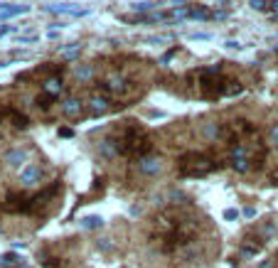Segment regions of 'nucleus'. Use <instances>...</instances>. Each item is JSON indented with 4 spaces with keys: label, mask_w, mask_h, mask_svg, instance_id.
Wrapping results in <instances>:
<instances>
[{
    "label": "nucleus",
    "mask_w": 278,
    "mask_h": 268,
    "mask_svg": "<svg viewBox=\"0 0 278 268\" xmlns=\"http://www.w3.org/2000/svg\"><path fill=\"white\" fill-rule=\"evenodd\" d=\"M111 140L116 143L118 155H126V158H148V152L153 150L150 136L140 128L138 123H133V120H128L126 126H121Z\"/></svg>",
    "instance_id": "obj_1"
},
{
    "label": "nucleus",
    "mask_w": 278,
    "mask_h": 268,
    "mask_svg": "<svg viewBox=\"0 0 278 268\" xmlns=\"http://www.w3.org/2000/svg\"><path fill=\"white\" fill-rule=\"evenodd\" d=\"M214 168H219V162H214V158L207 155V152H195L192 150V152H185V155L177 158V172L182 178H204Z\"/></svg>",
    "instance_id": "obj_2"
},
{
    "label": "nucleus",
    "mask_w": 278,
    "mask_h": 268,
    "mask_svg": "<svg viewBox=\"0 0 278 268\" xmlns=\"http://www.w3.org/2000/svg\"><path fill=\"white\" fill-rule=\"evenodd\" d=\"M231 168L236 172H249L251 170V152L249 146L241 143V146H231Z\"/></svg>",
    "instance_id": "obj_3"
},
{
    "label": "nucleus",
    "mask_w": 278,
    "mask_h": 268,
    "mask_svg": "<svg viewBox=\"0 0 278 268\" xmlns=\"http://www.w3.org/2000/svg\"><path fill=\"white\" fill-rule=\"evenodd\" d=\"M138 170L143 172V175L153 178V175H158V172L163 170V160H160V158H140Z\"/></svg>",
    "instance_id": "obj_4"
},
{
    "label": "nucleus",
    "mask_w": 278,
    "mask_h": 268,
    "mask_svg": "<svg viewBox=\"0 0 278 268\" xmlns=\"http://www.w3.org/2000/svg\"><path fill=\"white\" fill-rule=\"evenodd\" d=\"M42 178V170H40V165H28L23 172H20V182L25 184V187H32V184H37Z\"/></svg>",
    "instance_id": "obj_5"
},
{
    "label": "nucleus",
    "mask_w": 278,
    "mask_h": 268,
    "mask_svg": "<svg viewBox=\"0 0 278 268\" xmlns=\"http://www.w3.org/2000/svg\"><path fill=\"white\" fill-rule=\"evenodd\" d=\"M89 106H91L94 114H106V111L111 108V98H109L106 94H99V96H91Z\"/></svg>",
    "instance_id": "obj_6"
},
{
    "label": "nucleus",
    "mask_w": 278,
    "mask_h": 268,
    "mask_svg": "<svg viewBox=\"0 0 278 268\" xmlns=\"http://www.w3.org/2000/svg\"><path fill=\"white\" fill-rule=\"evenodd\" d=\"M62 114L69 116V118H77V116L82 114V101H79V98H67V101L62 104Z\"/></svg>",
    "instance_id": "obj_7"
},
{
    "label": "nucleus",
    "mask_w": 278,
    "mask_h": 268,
    "mask_svg": "<svg viewBox=\"0 0 278 268\" xmlns=\"http://www.w3.org/2000/svg\"><path fill=\"white\" fill-rule=\"evenodd\" d=\"M5 116L13 120V126H15V128H23V130H25V128L30 126L28 116H25V114H18L15 108H5Z\"/></svg>",
    "instance_id": "obj_8"
},
{
    "label": "nucleus",
    "mask_w": 278,
    "mask_h": 268,
    "mask_svg": "<svg viewBox=\"0 0 278 268\" xmlns=\"http://www.w3.org/2000/svg\"><path fill=\"white\" fill-rule=\"evenodd\" d=\"M187 15H190V18H197V20H209V18H214V12H212L209 8H204V5L187 8Z\"/></svg>",
    "instance_id": "obj_9"
},
{
    "label": "nucleus",
    "mask_w": 278,
    "mask_h": 268,
    "mask_svg": "<svg viewBox=\"0 0 278 268\" xmlns=\"http://www.w3.org/2000/svg\"><path fill=\"white\" fill-rule=\"evenodd\" d=\"M79 226L86 229V232H94V229H101V226H104V219L96 216V214H91V216H84L82 222H79Z\"/></svg>",
    "instance_id": "obj_10"
},
{
    "label": "nucleus",
    "mask_w": 278,
    "mask_h": 268,
    "mask_svg": "<svg viewBox=\"0 0 278 268\" xmlns=\"http://www.w3.org/2000/svg\"><path fill=\"white\" fill-rule=\"evenodd\" d=\"M5 162H8L10 168H20V165L25 162V150H10V152L5 155Z\"/></svg>",
    "instance_id": "obj_11"
},
{
    "label": "nucleus",
    "mask_w": 278,
    "mask_h": 268,
    "mask_svg": "<svg viewBox=\"0 0 278 268\" xmlns=\"http://www.w3.org/2000/svg\"><path fill=\"white\" fill-rule=\"evenodd\" d=\"M42 91H45V94H50V96H55V98H57V96H59V91H62V82L52 76V79H47V82L42 84Z\"/></svg>",
    "instance_id": "obj_12"
},
{
    "label": "nucleus",
    "mask_w": 278,
    "mask_h": 268,
    "mask_svg": "<svg viewBox=\"0 0 278 268\" xmlns=\"http://www.w3.org/2000/svg\"><path fill=\"white\" fill-rule=\"evenodd\" d=\"M20 261H23V258H18L15 254H5V256L0 258V266L3 268H20Z\"/></svg>",
    "instance_id": "obj_13"
},
{
    "label": "nucleus",
    "mask_w": 278,
    "mask_h": 268,
    "mask_svg": "<svg viewBox=\"0 0 278 268\" xmlns=\"http://www.w3.org/2000/svg\"><path fill=\"white\" fill-rule=\"evenodd\" d=\"M52 101H55V96H50V94H45V91H42V96H37V106H42V108H50Z\"/></svg>",
    "instance_id": "obj_14"
},
{
    "label": "nucleus",
    "mask_w": 278,
    "mask_h": 268,
    "mask_svg": "<svg viewBox=\"0 0 278 268\" xmlns=\"http://www.w3.org/2000/svg\"><path fill=\"white\" fill-rule=\"evenodd\" d=\"M268 143H271V146H278V123L271 128V133H268Z\"/></svg>",
    "instance_id": "obj_15"
},
{
    "label": "nucleus",
    "mask_w": 278,
    "mask_h": 268,
    "mask_svg": "<svg viewBox=\"0 0 278 268\" xmlns=\"http://www.w3.org/2000/svg\"><path fill=\"white\" fill-rule=\"evenodd\" d=\"M96 246H99V248H101V251H111V248H113L111 238H101V241H99V244H96Z\"/></svg>",
    "instance_id": "obj_16"
},
{
    "label": "nucleus",
    "mask_w": 278,
    "mask_h": 268,
    "mask_svg": "<svg viewBox=\"0 0 278 268\" xmlns=\"http://www.w3.org/2000/svg\"><path fill=\"white\" fill-rule=\"evenodd\" d=\"M236 216H239V212H236V209H226V212H224V219H229V222H234Z\"/></svg>",
    "instance_id": "obj_17"
},
{
    "label": "nucleus",
    "mask_w": 278,
    "mask_h": 268,
    "mask_svg": "<svg viewBox=\"0 0 278 268\" xmlns=\"http://www.w3.org/2000/svg\"><path fill=\"white\" fill-rule=\"evenodd\" d=\"M251 5H253V8H258V10H263V8H266V2H263V0H251Z\"/></svg>",
    "instance_id": "obj_18"
},
{
    "label": "nucleus",
    "mask_w": 278,
    "mask_h": 268,
    "mask_svg": "<svg viewBox=\"0 0 278 268\" xmlns=\"http://www.w3.org/2000/svg\"><path fill=\"white\" fill-rule=\"evenodd\" d=\"M59 136H64V138H69V136H72V130H69V128H59Z\"/></svg>",
    "instance_id": "obj_19"
},
{
    "label": "nucleus",
    "mask_w": 278,
    "mask_h": 268,
    "mask_svg": "<svg viewBox=\"0 0 278 268\" xmlns=\"http://www.w3.org/2000/svg\"><path fill=\"white\" fill-rule=\"evenodd\" d=\"M244 214H246V216H249V219H251V216H256V209H253V207L244 209Z\"/></svg>",
    "instance_id": "obj_20"
}]
</instances>
